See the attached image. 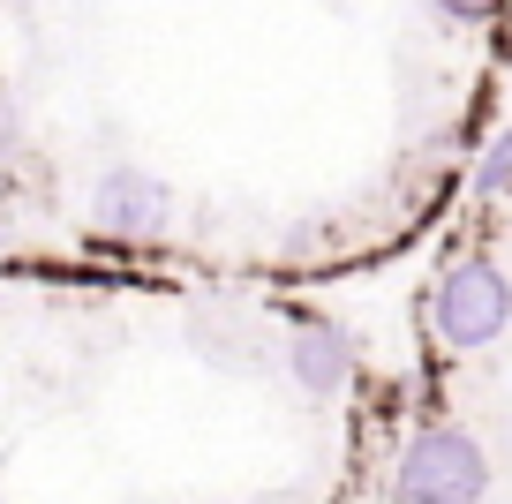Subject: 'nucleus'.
<instances>
[{"mask_svg": "<svg viewBox=\"0 0 512 504\" xmlns=\"http://www.w3.org/2000/svg\"><path fill=\"white\" fill-rule=\"evenodd\" d=\"M287 369H294V384H302L309 399H332L339 384L354 377V347H347V331H332V324H309V331H294Z\"/></svg>", "mask_w": 512, "mask_h": 504, "instance_id": "obj_4", "label": "nucleus"}, {"mask_svg": "<svg viewBox=\"0 0 512 504\" xmlns=\"http://www.w3.org/2000/svg\"><path fill=\"white\" fill-rule=\"evenodd\" d=\"M91 219L106 234H159L174 219V189L144 166H106L98 174V196H91Z\"/></svg>", "mask_w": 512, "mask_h": 504, "instance_id": "obj_3", "label": "nucleus"}, {"mask_svg": "<svg viewBox=\"0 0 512 504\" xmlns=\"http://www.w3.org/2000/svg\"><path fill=\"white\" fill-rule=\"evenodd\" d=\"M437 339L445 347H490L497 331L512 324V279L497 264H482V256H467V264H452L445 279H437Z\"/></svg>", "mask_w": 512, "mask_h": 504, "instance_id": "obj_2", "label": "nucleus"}, {"mask_svg": "<svg viewBox=\"0 0 512 504\" xmlns=\"http://www.w3.org/2000/svg\"><path fill=\"white\" fill-rule=\"evenodd\" d=\"M475 189H512V128H505V136H497L490 143V151H482V174H475Z\"/></svg>", "mask_w": 512, "mask_h": 504, "instance_id": "obj_5", "label": "nucleus"}, {"mask_svg": "<svg viewBox=\"0 0 512 504\" xmlns=\"http://www.w3.org/2000/svg\"><path fill=\"white\" fill-rule=\"evenodd\" d=\"M16 143H23V121H16V106H8V98H0V166H8V158H16Z\"/></svg>", "mask_w": 512, "mask_h": 504, "instance_id": "obj_7", "label": "nucleus"}, {"mask_svg": "<svg viewBox=\"0 0 512 504\" xmlns=\"http://www.w3.org/2000/svg\"><path fill=\"white\" fill-rule=\"evenodd\" d=\"M392 489H400V504H482L490 497V459H482V444L467 429L430 422L407 437Z\"/></svg>", "mask_w": 512, "mask_h": 504, "instance_id": "obj_1", "label": "nucleus"}, {"mask_svg": "<svg viewBox=\"0 0 512 504\" xmlns=\"http://www.w3.org/2000/svg\"><path fill=\"white\" fill-rule=\"evenodd\" d=\"M505 0H437V16H452V23H482V16H497Z\"/></svg>", "mask_w": 512, "mask_h": 504, "instance_id": "obj_6", "label": "nucleus"}]
</instances>
